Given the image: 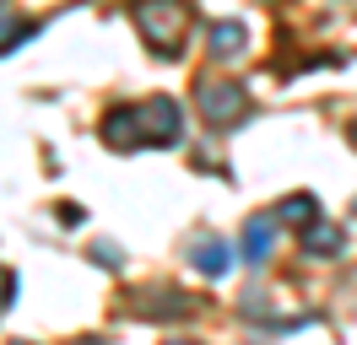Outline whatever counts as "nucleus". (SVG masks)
I'll use <instances>...</instances> for the list:
<instances>
[{
    "label": "nucleus",
    "mask_w": 357,
    "mask_h": 345,
    "mask_svg": "<svg viewBox=\"0 0 357 345\" xmlns=\"http://www.w3.org/2000/svg\"><path fill=\"white\" fill-rule=\"evenodd\" d=\"M130 17H135V33L152 43V54L174 60L178 49H184V33H190L195 6H190V0H135Z\"/></svg>",
    "instance_id": "f257e3e1"
},
{
    "label": "nucleus",
    "mask_w": 357,
    "mask_h": 345,
    "mask_svg": "<svg viewBox=\"0 0 357 345\" xmlns=\"http://www.w3.org/2000/svg\"><path fill=\"white\" fill-rule=\"evenodd\" d=\"M135 135H141V146H178L184 141V108L174 97H146L135 108Z\"/></svg>",
    "instance_id": "f03ea898"
},
{
    "label": "nucleus",
    "mask_w": 357,
    "mask_h": 345,
    "mask_svg": "<svg viewBox=\"0 0 357 345\" xmlns=\"http://www.w3.org/2000/svg\"><path fill=\"white\" fill-rule=\"evenodd\" d=\"M195 103H201L206 125H238L249 113V92L238 81H201L195 86Z\"/></svg>",
    "instance_id": "7ed1b4c3"
},
{
    "label": "nucleus",
    "mask_w": 357,
    "mask_h": 345,
    "mask_svg": "<svg viewBox=\"0 0 357 345\" xmlns=\"http://www.w3.org/2000/svg\"><path fill=\"white\" fill-rule=\"evenodd\" d=\"M195 307H201L195 297H184V291H168V286H152V291H135L125 313H135V319H190Z\"/></svg>",
    "instance_id": "20e7f679"
},
{
    "label": "nucleus",
    "mask_w": 357,
    "mask_h": 345,
    "mask_svg": "<svg viewBox=\"0 0 357 345\" xmlns=\"http://www.w3.org/2000/svg\"><path fill=\"white\" fill-rule=\"evenodd\" d=\"M190 264H195V275L222 280V275H233V248H227L222 237H201V243L190 248Z\"/></svg>",
    "instance_id": "39448f33"
},
{
    "label": "nucleus",
    "mask_w": 357,
    "mask_h": 345,
    "mask_svg": "<svg viewBox=\"0 0 357 345\" xmlns=\"http://www.w3.org/2000/svg\"><path fill=\"white\" fill-rule=\"evenodd\" d=\"M347 248V232L335 227V221H309L303 227V254H314V259H335Z\"/></svg>",
    "instance_id": "423d86ee"
},
{
    "label": "nucleus",
    "mask_w": 357,
    "mask_h": 345,
    "mask_svg": "<svg viewBox=\"0 0 357 345\" xmlns=\"http://www.w3.org/2000/svg\"><path fill=\"white\" fill-rule=\"evenodd\" d=\"M103 146H114V151L141 146V135H135V108H109V113H103Z\"/></svg>",
    "instance_id": "0eeeda50"
},
{
    "label": "nucleus",
    "mask_w": 357,
    "mask_h": 345,
    "mask_svg": "<svg viewBox=\"0 0 357 345\" xmlns=\"http://www.w3.org/2000/svg\"><path fill=\"white\" fill-rule=\"evenodd\" d=\"M271 243H276V227H271L266 216H249V227H244V259H249V264H266Z\"/></svg>",
    "instance_id": "6e6552de"
},
{
    "label": "nucleus",
    "mask_w": 357,
    "mask_h": 345,
    "mask_svg": "<svg viewBox=\"0 0 357 345\" xmlns=\"http://www.w3.org/2000/svg\"><path fill=\"white\" fill-rule=\"evenodd\" d=\"M244 22H211V54L217 60H238L244 54Z\"/></svg>",
    "instance_id": "1a4fd4ad"
},
{
    "label": "nucleus",
    "mask_w": 357,
    "mask_h": 345,
    "mask_svg": "<svg viewBox=\"0 0 357 345\" xmlns=\"http://www.w3.org/2000/svg\"><path fill=\"white\" fill-rule=\"evenodd\" d=\"M271 216H276V221H292V227H309V221H319V200H314V194H287Z\"/></svg>",
    "instance_id": "9d476101"
},
{
    "label": "nucleus",
    "mask_w": 357,
    "mask_h": 345,
    "mask_svg": "<svg viewBox=\"0 0 357 345\" xmlns=\"http://www.w3.org/2000/svg\"><path fill=\"white\" fill-rule=\"evenodd\" d=\"M92 264H103V270H119V264H125V259H119V248H114V243H92Z\"/></svg>",
    "instance_id": "9b49d317"
},
{
    "label": "nucleus",
    "mask_w": 357,
    "mask_h": 345,
    "mask_svg": "<svg viewBox=\"0 0 357 345\" xmlns=\"http://www.w3.org/2000/svg\"><path fill=\"white\" fill-rule=\"evenodd\" d=\"M11 297H17V275H11V270H6V264H0V313H6V307H11Z\"/></svg>",
    "instance_id": "f8f14e48"
},
{
    "label": "nucleus",
    "mask_w": 357,
    "mask_h": 345,
    "mask_svg": "<svg viewBox=\"0 0 357 345\" xmlns=\"http://www.w3.org/2000/svg\"><path fill=\"white\" fill-rule=\"evenodd\" d=\"M54 216H60V227H82V205H70V200H66Z\"/></svg>",
    "instance_id": "ddd939ff"
},
{
    "label": "nucleus",
    "mask_w": 357,
    "mask_h": 345,
    "mask_svg": "<svg viewBox=\"0 0 357 345\" xmlns=\"http://www.w3.org/2000/svg\"><path fill=\"white\" fill-rule=\"evenodd\" d=\"M76 345H103V340H76Z\"/></svg>",
    "instance_id": "4468645a"
},
{
    "label": "nucleus",
    "mask_w": 357,
    "mask_h": 345,
    "mask_svg": "<svg viewBox=\"0 0 357 345\" xmlns=\"http://www.w3.org/2000/svg\"><path fill=\"white\" fill-rule=\"evenodd\" d=\"M168 345H195V340H168Z\"/></svg>",
    "instance_id": "2eb2a0df"
},
{
    "label": "nucleus",
    "mask_w": 357,
    "mask_h": 345,
    "mask_svg": "<svg viewBox=\"0 0 357 345\" xmlns=\"http://www.w3.org/2000/svg\"><path fill=\"white\" fill-rule=\"evenodd\" d=\"M352 141H357V125H352Z\"/></svg>",
    "instance_id": "dca6fc26"
},
{
    "label": "nucleus",
    "mask_w": 357,
    "mask_h": 345,
    "mask_svg": "<svg viewBox=\"0 0 357 345\" xmlns=\"http://www.w3.org/2000/svg\"><path fill=\"white\" fill-rule=\"evenodd\" d=\"M11 345H27V340H11Z\"/></svg>",
    "instance_id": "f3484780"
},
{
    "label": "nucleus",
    "mask_w": 357,
    "mask_h": 345,
    "mask_svg": "<svg viewBox=\"0 0 357 345\" xmlns=\"http://www.w3.org/2000/svg\"><path fill=\"white\" fill-rule=\"evenodd\" d=\"M0 6H6V0H0Z\"/></svg>",
    "instance_id": "a211bd4d"
}]
</instances>
